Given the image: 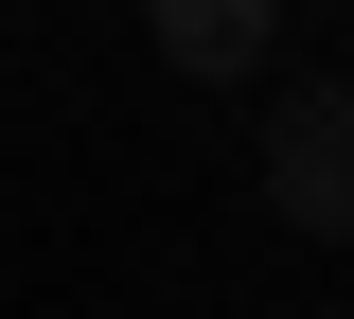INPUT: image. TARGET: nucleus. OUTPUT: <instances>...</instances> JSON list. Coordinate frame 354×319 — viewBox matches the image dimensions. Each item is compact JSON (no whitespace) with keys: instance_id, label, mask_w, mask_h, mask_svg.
<instances>
[{"instance_id":"obj_1","label":"nucleus","mask_w":354,"mask_h":319,"mask_svg":"<svg viewBox=\"0 0 354 319\" xmlns=\"http://www.w3.org/2000/svg\"><path fill=\"white\" fill-rule=\"evenodd\" d=\"M266 213H283V230H337V248H354V89H337V71L266 107Z\"/></svg>"},{"instance_id":"obj_2","label":"nucleus","mask_w":354,"mask_h":319,"mask_svg":"<svg viewBox=\"0 0 354 319\" xmlns=\"http://www.w3.org/2000/svg\"><path fill=\"white\" fill-rule=\"evenodd\" d=\"M142 18H160V53H177V71H248V53L283 36V0H142Z\"/></svg>"}]
</instances>
